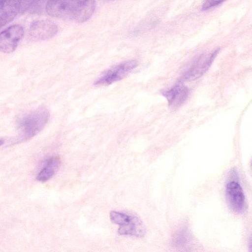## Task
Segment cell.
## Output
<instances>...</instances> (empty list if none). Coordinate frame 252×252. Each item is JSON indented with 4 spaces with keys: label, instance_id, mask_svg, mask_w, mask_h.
Listing matches in <instances>:
<instances>
[{
    "label": "cell",
    "instance_id": "obj_1",
    "mask_svg": "<svg viewBox=\"0 0 252 252\" xmlns=\"http://www.w3.org/2000/svg\"><path fill=\"white\" fill-rule=\"evenodd\" d=\"M95 5V0H47L45 10L52 17L82 23L92 17Z\"/></svg>",
    "mask_w": 252,
    "mask_h": 252
},
{
    "label": "cell",
    "instance_id": "obj_2",
    "mask_svg": "<svg viewBox=\"0 0 252 252\" xmlns=\"http://www.w3.org/2000/svg\"><path fill=\"white\" fill-rule=\"evenodd\" d=\"M50 112L46 107L40 106L21 116L17 122L20 140L26 141L39 133L47 124Z\"/></svg>",
    "mask_w": 252,
    "mask_h": 252
},
{
    "label": "cell",
    "instance_id": "obj_3",
    "mask_svg": "<svg viewBox=\"0 0 252 252\" xmlns=\"http://www.w3.org/2000/svg\"><path fill=\"white\" fill-rule=\"evenodd\" d=\"M111 221L119 225L118 232L121 235H129L136 237H143L146 233L145 226L138 216L116 211L110 213Z\"/></svg>",
    "mask_w": 252,
    "mask_h": 252
},
{
    "label": "cell",
    "instance_id": "obj_4",
    "mask_svg": "<svg viewBox=\"0 0 252 252\" xmlns=\"http://www.w3.org/2000/svg\"><path fill=\"white\" fill-rule=\"evenodd\" d=\"M138 65L135 60H127L120 63L109 68L95 81L97 86H108L119 81L127 76Z\"/></svg>",
    "mask_w": 252,
    "mask_h": 252
},
{
    "label": "cell",
    "instance_id": "obj_5",
    "mask_svg": "<svg viewBox=\"0 0 252 252\" xmlns=\"http://www.w3.org/2000/svg\"><path fill=\"white\" fill-rule=\"evenodd\" d=\"M23 27L14 24L0 32V52L9 54L13 52L24 36Z\"/></svg>",
    "mask_w": 252,
    "mask_h": 252
},
{
    "label": "cell",
    "instance_id": "obj_6",
    "mask_svg": "<svg viewBox=\"0 0 252 252\" xmlns=\"http://www.w3.org/2000/svg\"><path fill=\"white\" fill-rule=\"evenodd\" d=\"M58 30V25L54 21L40 19L34 20L30 24L29 33L36 40L45 41L55 36Z\"/></svg>",
    "mask_w": 252,
    "mask_h": 252
},
{
    "label": "cell",
    "instance_id": "obj_7",
    "mask_svg": "<svg viewBox=\"0 0 252 252\" xmlns=\"http://www.w3.org/2000/svg\"><path fill=\"white\" fill-rule=\"evenodd\" d=\"M216 50L209 55L201 56L195 60L184 71L182 79L184 81H192L202 76L209 69L219 53Z\"/></svg>",
    "mask_w": 252,
    "mask_h": 252
},
{
    "label": "cell",
    "instance_id": "obj_8",
    "mask_svg": "<svg viewBox=\"0 0 252 252\" xmlns=\"http://www.w3.org/2000/svg\"><path fill=\"white\" fill-rule=\"evenodd\" d=\"M226 197L231 208L236 213H241L244 208L245 195L240 184L230 181L226 186Z\"/></svg>",
    "mask_w": 252,
    "mask_h": 252
},
{
    "label": "cell",
    "instance_id": "obj_9",
    "mask_svg": "<svg viewBox=\"0 0 252 252\" xmlns=\"http://www.w3.org/2000/svg\"><path fill=\"white\" fill-rule=\"evenodd\" d=\"M166 97L170 108L172 109L180 107L187 99L189 90L186 86L177 84L162 93Z\"/></svg>",
    "mask_w": 252,
    "mask_h": 252
},
{
    "label": "cell",
    "instance_id": "obj_10",
    "mask_svg": "<svg viewBox=\"0 0 252 252\" xmlns=\"http://www.w3.org/2000/svg\"><path fill=\"white\" fill-rule=\"evenodd\" d=\"M20 9L19 0H0V28L12 21Z\"/></svg>",
    "mask_w": 252,
    "mask_h": 252
},
{
    "label": "cell",
    "instance_id": "obj_11",
    "mask_svg": "<svg viewBox=\"0 0 252 252\" xmlns=\"http://www.w3.org/2000/svg\"><path fill=\"white\" fill-rule=\"evenodd\" d=\"M60 163V158L58 157H53L49 158L45 166L37 175L36 179L41 182L49 180L59 169Z\"/></svg>",
    "mask_w": 252,
    "mask_h": 252
},
{
    "label": "cell",
    "instance_id": "obj_12",
    "mask_svg": "<svg viewBox=\"0 0 252 252\" xmlns=\"http://www.w3.org/2000/svg\"><path fill=\"white\" fill-rule=\"evenodd\" d=\"M226 0H205L202 5V10H206L221 3Z\"/></svg>",
    "mask_w": 252,
    "mask_h": 252
},
{
    "label": "cell",
    "instance_id": "obj_13",
    "mask_svg": "<svg viewBox=\"0 0 252 252\" xmlns=\"http://www.w3.org/2000/svg\"><path fill=\"white\" fill-rule=\"evenodd\" d=\"M4 143V140L0 139V146H1Z\"/></svg>",
    "mask_w": 252,
    "mask_h": 252
},
{
    "label": "cell",
    "instance_id": "obj_14",
    "mask_svg": "<svg viewBox=\"0 0 252 252\" xmlns=\"http://www.w3.org/2000/svg\"></svg>",
    "mask_w": 252,
    "mask_h": 252
}]
</instances>
